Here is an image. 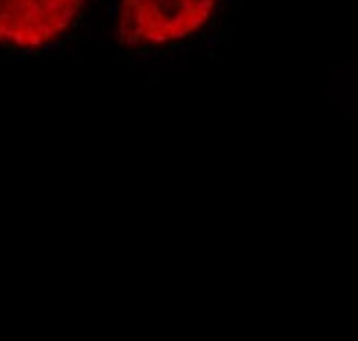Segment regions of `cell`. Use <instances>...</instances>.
Segmentation results:
<instances>
[{
  "label": "cell",
  "instance_id": "6da1fadb",
  "mask_svg": "<svg viewBox=\"0 0 358 341\" xmlns=\"http://www.w3.org/2000/svg\"><path fill=\"white\" fill-rule=\"evenodd\" d=\"M220 0H119V40L132 49H159L196 38Z\"/></svg>",
  "mask_w": 358,
  "mask_h": 341
},
{
  "label": "cell",
  "instance_id": "7a4b0ae2",
  "mask_svg": "<svg viewBox=\"0 0 358 341\" xmlns=\"http://www.w3.org/2000/svg\"><path fill=\"white\" fill-rule=\"evenodd\" d=\"M88 0H0V46L44 51L80 25Z\"/></svg>",
  "mask_w": 358,
  "mask_h": 341
}]
</instances>
